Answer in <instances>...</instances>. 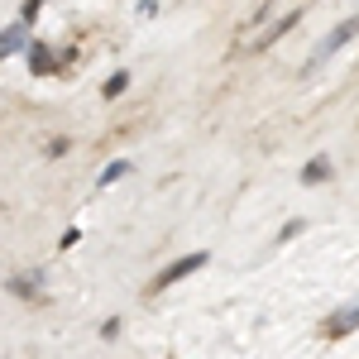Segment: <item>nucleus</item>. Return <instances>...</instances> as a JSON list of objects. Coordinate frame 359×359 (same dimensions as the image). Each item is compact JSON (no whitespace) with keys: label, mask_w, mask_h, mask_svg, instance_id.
Segmentation results:
<instances>
[{"label":"nucleus","mask_w":359,"mask_h":359,"mask_svg":"<svg viewBox=\"0 0 359 359\" xmlns=\"http://www.w3.org/2000/svg\"><path fill=\"white\" fill-rule=\"evenodd\" d=\"M326 177H331V158H311V163H306V172H302L306 187H321Z\"/></svg>","instance_id":"0eeeda50"},{"label":"nucleus","mask_w":359,"mask_h":359,"mask_svg":"<svg viewBox=\"0 0 359 359\" xmlns=\"http://www.w3.org/2000/svg\"><path fill=\"white\" fill-rule=\"evenodd\" d=\"M29 67H34L39 77H48V72H57V53L48 43H29Z\"/></svg>","instance_id":"423d86ee"},{"label":"nucleus","mask_w":359,"mask_h":359,"mask_svg":"<svg viewBox=\"0 0 359 359\" xmlns=\"http://www.w3.org/2000/svg\"><path fill=\"white\" fill-rule=\"evenodd\" d=\"M297 20H302V10H292V15H283L278 25H269V34H264V39L254 43V53H264V48H273V43L283 39V34H292V29H297Z\"/></svg>","instance_id":"39448f33"},{"label":"nucleus","mask_w":359,"mask_h":359,"mask_svg":"<svg viewBox=\"0 0 359 359\" xmlns=\"http://www.w3.org/2000/svg\"><path fill=\"white\" fill-rule=\"evenodd\" d=\"M10 287H15L20 297H39V283H34V273H29V278H20V283H10Z\"/></svg>","instance_id":"9d476101"},{"label":"nucleus","mask_w":359,"mask_h":359,"mask_svg":"<svg viewBox=\"0 0 359 359\" xmlns=\"http://www.w3.org/2000/svg\"><path fill=\"white\" fill-rule=\"evenodd\" d=\"M39 5H43V0H29L25 10H20V20H25V25H34V20H39Z\"/></svg>","instance_id":"9b49d317"},{"label":"nucleus","mask_w":359,"mask_h":359,"mask_svg":"<svg viewBox=\"0 0 359 359\" xmlns=\"http://www.w3.org/2000/svg\"><path fill=\"white\" fill-rule=\"evenodd\" d=\"M355 34H359V20H340V25H335L331 34H326V39L316 43V53H311V62H306V67H321V62H326L335 48H345V43H350Z\"/></svg>","instance_id":"f257e3e1"},{"label":"nucleus","mask_w":359,"mask_h":359,"mask_svg":"<svg viewBox=\"0 0 359 359\" xmlns=\"http://www.w3.org/2000/svg\"><path fill=\"white\" fill-rule=\"evenodd\" d=\"M125 86H130V72H111V82L101 86V91H106V96L115 101V96H125Z\"/></svg>","instance_id":"1a4fd4ad"},{"label":"nucleus","mask_w":359,"mask_h":359,"mask_svg":"<svg viewBox=\"0 0 359 359\" xmlns=\"http://www.w3.org/2000/svg\"><path fill=\"white\" fill-rule=\"evenodd\" d=\"M355 326H359V302H355V306H345L335 321H326V326H321V335H326V340H340V335H350Z\"/></svg>","instance_id":"20e7f679"},{"label":"nucleus","mask_w":359,"mask_h":359,"mask_svg":"<svg viewBox=\"0 0 359 359\" xmlns=\"http://www.w3.org/2000/svg\"><path fill=\"white\" fill-rule=\"evenodd\" d=\"M130 168H135V163H130V158H115V163L106 168V172H101V187H115L120 177H130Z\"/></svg>","instance_id":"6e6552de"},{"label":"nucleus","mask_w":359,"mask_h":359,"mask_svg":"<svg viewBox=\"0 0 359 359\" xmlns=\"http://www.w3.org/2000/svg\"><path fill=\"white\" fill-rule=\"evenodd\" d=\"M20 48H29V25L15 20L10 29H0V57H15Z\"/></svg>","instance_id":"7ed1b4c3"},{"label":"nucleus","mask_w":359,"mask_h":359,"mask_svg":"<svg viewBox=\"0 0 359 359\" xmlns=\"http://www.w3.org/2000/svg\"><path fill=\"white\" fill-rule=\"evenodd\" d=\"M196 269H206V254H187V259H177V264H168L163 273L154 278V287H172V283H177V278L196 273Z\"/></svg>","instance_id":"f03ea898"}]
</instances>
